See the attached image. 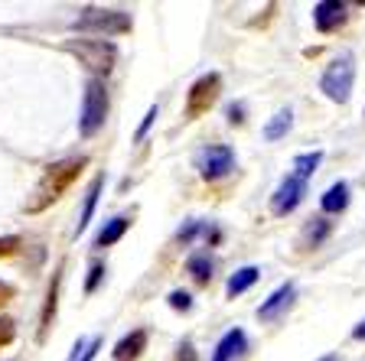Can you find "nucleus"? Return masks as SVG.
<instances>
[{
  "label": "nucleus",
  "instance_id": "obj_5",
  "mask_svg": "<svg viewBox=\"0 0 365 361\" xmlns=\"http://www.w3.org/2000/svg\"><path fill=\"white\" fill-rule=\"evenodd\" d=\"M130 16L124 10H95L88 7L82 16L76 20V30L82 33H105V36H121V33H130Z\"/></svg>",
  "mask_w": 365,
  "mask_h": 361
},
{
  "label": "nucleus",
  "instance_id": "obj_18",
  "mask_svg": "<svg viewBox=\"0 0 365 361\" xmlns=\"http://www.w3.org/2000/svg\"><path fill=\"white\" fill-rule=\"evenodd\" d=\"M186 271L192 273V280H196V283H209V280H212V257L209 254H192L190 261H186Z\"/></svg>",
  "mask_w": 365,
  "mask_h": 361
},
{
  "label": "nucleus",
  "instance_id": "obj_28",
  "mask_svg": "<svg viewBox=\"0 0 365 361\" xmlns=\"http://www.w3.org/2000/svg\"><path fill=\"white\" fill-rule=\"evenodd\" d=\"M14 296H16V290H14V286H10L7 280H0V309L7 306V303L14 300Z\"/></svg>",
  "mask_w": 365,
  "mask_h": 361
},
{
  "label": "nucleus",
  "instance_id": "obj_19",
  "mask_svg": "<svg viewBox=\"0 0 365 361\" xmlns=\"http://www.w3.org/2000/svg\"><path fill=\"white\" fill-rule=\"evenodd\" d=\"M323 163V150H313V153H300V157L294 159V176L297 179H310L313 173H317V166Z\"/></svg>",
  "mask_w": 365,
  "mask_h": 361
},
{
  "label": "nucleus",
  "instance_id": "obj_6",
  "mask_svg": "<svg viewBox=\"0 0 365 361\" xmlns=\"http://www.w3.org/2000/svg\"><path fill=\"white\" fill-rule=\"evenodd\" d=\"M219 95H222V78L215 75V72L196 78V82H192V88H190V95H186V117H190V120L202 117V114L209 111L215 101H219Z\"/></svg>",
  "mask_w": 365,
  "mask_h": 361
},
{
  "label": "nucleus",
  "instance_id": "obj_9",
  "mask_svg": "<svg viewBox=\"0 0 365 361\" xmlns=\"http://www.w3.org/2000/svg\"><path fill=\"white\" fill-rule=\"evenodd\" d=\"M346 23V4L339 0H319L313 7V26L319 33H336Z\"/></svg>",
  "mask_w": 365,
  "mask_h": 361
},
{
  "label": "nucleus",
  "instance_id": "obj_4",
  "mask_svg": "<svg viewBox=\"0 0 365 361\" xmlns=\"http://www.w3.org/2000/svg\"><path fill=\"white\" fill-rule=\"evenodd\" d=\"M352 82H356V66H352V56L342 53L339 59L333 62V66L323 72V78H319V88L327 91L329 101H339V105H346L352 95Z\"/></svg>",
  "mask_w": 365,
  "mask_h": 361
},
{
  "label": "nucleus",
  "instance_id": "obj_17",
  "mask_svg": "<svg viewBox=\"0 0 365 361\" xmlns=\"http://www.w3.org/2000/svg\"><path fill=\"white\" fill-rule=\"evenodd\" d=\"M258 277H261V271L258 267H242V271H235L232 277H228V283H225V293L228 296H238V293H245V290H251V286L258 283Z\"/></svg>",
  "mask_w": 365,
  "mask_h": 361
},
{
  "label": "nucleus",
  "instance_id": "obj_15",
  "mask_svg": "<svg viewBox=\"0 0 365 361\" xmlns=\"http://www.w3.org/2000/svg\"><path fill=\"white\" fill-rule=\"evenodd\" d=\"M319 209L327 211V215L346 211L349 209V186H346V182H333V186L323 192V199H319Z\"/></svg>",
  "mask_w": 365,
  "mask_h": 361
},
{
  "label": "nucleus",
  "instance_id": "obj_20",
  "mask_svg": "<svg viewBox=\"0 0 365 361\" xmlns=\"http://www.w3.org/2000/svg\"><path fill=\"white\" fill-rule=\"evenodd\" d=\"M290 124H294V114H290V108H284V111H277L271 120H267L264 137L267 140H281V137L290 130Z\"/></svg>",
  "mask_w": 365,
  "mask_h": 361
},
{
  "label": "nucleus",
  "instance_id": "obj_26",
  "mask_svg": "<svg viewBox=\"0 0 365 361\" xmlns=\"http://www.w3.org/2000/svg\"><path fill=\"white\" fill-rule=\"evenodd\" d=\"M157 105H150V108H147V114H144V120H140V127H137V140H144V137H147V130H150V124H153V120H157Z\"/></svg>",
  "mask_w": 365,
  "mask_h": 361
},
{
  "label": "nucleus",
  "instance_id": "obj_21",
  "mask_svg": "<svg viewBox=\"0 0 365 361\" xmlns=\"http://www.w3.org/2000/svg\"><path fill=\"white\" fill-rule=\"evenodd\" d=\"M329 234V221H323V219H317L313 221V225H307V231H304V241L307 244H313V248H317L319 241L327 238Z\"/></svg>",
  "mask_w": 365,
  "mask_h": 361
},
{
  "label": "nucleus",
  "instance_id": "obj_24",
  "mask_svg": "<svg viewBox=\"0 0 365 361\" xmlns=\"http://www.w3.org/2000/svg\"><path fill=\"white\" fill-rule=\"evenodd\" d=\"M101 277H105V263H91L88 271V280H85V293H95L101 283Z\"/></svg>",
  "mask_w": 365,
  "mask_h": 361
},
{
  "label": "nucleus",
  "instance_id": "obj_7",
  "mask_svg": "<svg viewBox=\"0 0 365 361\" xmlns=\"http://www.w3.org/2000/svg\"><path fill=\"white\" fill-rule=\"evenodd\" d=\"M196 169L202 179H222L235 169V153L232 147H202L196 153Z\"/></svg>",
  "mask_w": 365,
  "mask_h": 361
},
{
  "label": "nucleus",
  "instance_id": "obj_1",
  "mask_svg": "<svg viewBox=\"0 0 365 361\" xmlns=\"http://www.w3.org/2000/svg\"><path fill=\"white\" fill-rule=\"evenodd\" d=\"M85 166H88V157H72V159H59V163L46 166V173H43V179H39L36 192L26 199V211L36 215V211H46L53 202H59L62 192L82 176Z\"/></svg>",
  "mask_w": 365,
  "mask_h": 361
},
{
  "label": "nucleus",
  "instance_id": "obj_10",
  "mask_svg": "<svg viewBox=\"0 0 365 361\" xmlns=\"http://www.w3.org/2000/svg\"><path fill=\"white\" fill-rule=\"evenodd\" d=\"M294 293H297V286L290 283H284V286H277V290H274L271 296H267L264 303H261L258 306V319H264V323H271V319H277L284 313V309L290 306V303H294Z\"/></svg>",
  "mask_w": 365,
  "mask_h": 361
},
{
  "label": "nucleus",
  "instance_id": "obj_32",
  "mask_svg": "<svg viewBox=\"0 0 365 361\" xmlns=\"http://www.w3.org/2000/svg\"><path fill=\"white\" fill-rule=\"evenodd\" d=\"M352 339H365V319L356 325V329H352Z\"/></svg>",
  "mask_w": 365,
  "mask_h": 361
},
{
  "label": "nucleus",
  "instance_id": "obj_11",
  "mask_svg": "<svg viewBox=\"0 0 365 361\" xmlns=\"http://www.w3.org/2000/svg\"><path fill=\"white\" fill-rule=\"evenodd\" d=\"M59 283H62V267H56L53 280H49V290H46L43 316H39V342L49 335V325H53V319H56V306H59Z\"/></svg>",
  "mask_w": 365,
  "mask_h": 361
},
{
  "label": "nucleus",
  "instance_id": "obj_14",
  "mask_svg": "<svg viewBox=\"0 0 365 361\" xmlns=\"http://www.w3.org/2000/svg\"><path fill=\"white\" fill-rule=\"evenodd\" d=\"M128 228H130L128 215H114V219H108L105 225L98 228V234H95V248H111V244H118Z\"/></svg>",
  "mask_w": 365,
  "mask_h": 361
},
{
  "label": "nucleus",
  "instance_id": "obj_8",
  "mask_svg": "<svg viewBox=\"0 0 365 361\" xmlns=\"http://www.w3.org/2000/svg\"><path fill=\"white\" fill-rule=\"evenodd\" d=\"M307 196V182L304 179H297L294 173L287 176V179L281 182V186L274 189V196H271V211L274 215H290V211L297 209V205L304 202Z\"/></svg>",
  "mask_w": 365,
  "mask_h": 361
},
{
  "label": "nucleus",
  "instance_id": "obj_27",
  "mask_svg": "<svg viewBox=\"0 0 365 361\" xmlns=\"http://www.w3.org/2000/svg\"><path fill=\"white\" fill-rule=\"evenodd\" d=\"M176 361H199V358H196V348H192V342H182V345L176 348Z\"/></svg>",
  "mask_w": 365,
  "mask_h": 361
},
{
  "label": "nucleus",
  "instance_id": "obj_13",
  "mask_svg": "<svg viewBox=\"0 0 365 361\" xmlns=\"http://www.w3.org/2000/svg\"><path fill=\"white\" fill-rule=\"evenodd\" d=\"M144 348H147V332L134 329V332H128L118 345H114V361H140Z\"/></svg>",
  "mask_w": 365,
  "mask_h": 361
},
{
  "label": "nucleus",
  "instance_id": "obj_12",
  "mask_svg": "<svg viewBox=\"0 0 365 361\" xmlns=\"http://www.w3.org/2000/svg\"><path fill=\"white\" fill-rule=\"evenodd\" d=\"M245 348H248V335H245V329H228L225 335L219 339V345H215L212 361H232V358H242Z\"/></svg>",
  "mask_w": 365,
  "mask_h": 361
},
{
  "label": "nucleus",
  "instance_id": "obj_29",
  "mask_svg": "<svg viewBox=\"0 0 365 361\" xmlns=\"http://www.w3.org/2000/svg\"><path fill=\"white\" fill-rule=\"evenodd\" d=\"M98 348H101V339H91L88 345H85V352H82V358H78V361H95V355H98Z\"/></svg>",
  "mask_w": 365,
  "mask_h": 361
},
{
  "label": "nucleus",
  "instance_id": "obj_2",
  "mask_svg": "<svg viewBox=\"0 0 365 361\" xmlns=\"http://www.w3.org/2000/svg\"><path fill=\"white\" fill-rule=\"evenodd\" d=\"M108 117V88L98 75L85 82V95H82V117H78V134L82 137H95L105 127Z\"/></svg>",
  "mask_w": 365,
  "mask_h": 361
},
{
  "label": "nucleus",
  "instance_id": "obj_30",
  "mask_svg": "<svg viewBox=\"0 0 365 361\" xmlns=\"http://www.w3.org/2000/svg\"><path fill=\"white\" fill-rule=\"evenodd\" d=\"M199 231H202V225H199V221H190V225H186V228L180 231V238H182V241H190V238H196Z\"/></svg>",
  "mask_w": 365,
  "mask_h": 361
},
{
  "label": "nucleus",
  "instance_id": "obj_23",
  "mask_svg": "<svg viewBox=\"0 0 365 361\" xmlns=\"http://www.w3.org/2000/svg\"><path fill=\"white\" fill-rule=\"evenodd\" d=\"M20 248H23L20 234H7V238H0V257H14Z\"/></svg>",
  "mask_w": 365,
  "mask_h": 361
},
{
  "label": "nucleus",
  "instance_id": "obj_22",
  "mask_svg": "<svg viewBox=\"0 0 365 361\" xmlns=\"http://www.w3.org/2000/svg\"><path fill=\"white\" fill-rule=\"evenodd\" d=\"M16 339V323L7 316H0V348H7Z\"/></svg>",
  "mask_w": 365,
  "mask_h": 361
},
{
  "label": "nucleus",
  "instance_id": "obj_16",
  "mask_svg": "<svg viewBox=\"0 0 365 361\" xmlns=\"http://www.w3.org/2000/svg\"><path fill=\"white\" fill-rule=\"evenodd\" d=\"M101 189H105V176H95L91 179V186H88V192H85V205H82V215H78V225H76V231L82 234L85 228H88V221H91V215H95V205H98V196H101Z\"/></svg>",
  "mask_w": 365,
  "mask_h": 361
},
{
  "label": "nucleus",
  "instance_id": "obj_3",
  "mask_svg": "<svg viewBox=\"0 0 365 361\" xmlns=\"http://www.w3.org/2000/svg\"><path fill=\"white\" fill-rule=\"evenodd\" d=\"M66 53H72L85 68L98 72V75H108L114 68V59H118V49L108 39H68Z\"/></svg>",
  "mask_w": 365,
  "mask_h": 361
},
{
  "label": "nucleus",
  "instance_id": "obj_25",
  "mask_svg": "<svg viewBox=\"0 0 365 361\" xmlns=\"http://www.w3.org/2000/svg\"><path fill=\"white\" fill-rule=\"evenodd\" d=\"M170 306H173L176 313H190V309H192L190 293H182V290H173V293H170Z\"/></svg>",
  "mask_w": 365,
  "mask_h": 361
},
{
  "label": "nucleus",
  "instance_id": "obj_31",
  "mask_svg": "<svg viewBox=\"0 0 365 361\" xmlns=\"http://www.w3.org/2000/svg\"><path fill=\"white\" fill-rule=\"evenodd\" d=\"M242 111H245V108L242 105H232V108H228V120H232V124H242Z\"/></svg>",
  "mask_w": 365,
  "mask_h": 361
},
{
  "label": "nucleus",
  "instance_id": "obj_33",
  "mask_svg": "<svg viewBox=\"0 0 365 361\" xmlns=\"http://www.w3.org/2000/svg\"><path fill=\"white\" fill-rule=\"evenodd\" d=\"M323 361H336V355H327V358H323Z\"/></svg>",
  "mask_w": 365,
  "mask_h": 361
}]
</instances>
